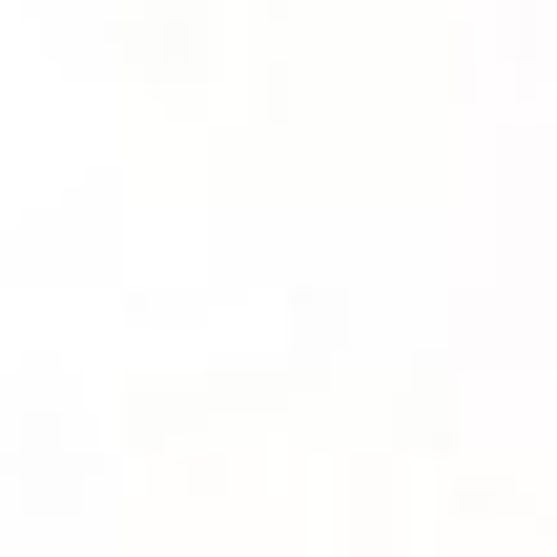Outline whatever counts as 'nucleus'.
Instances as JSON below:
<instances>
[]
</instances>
